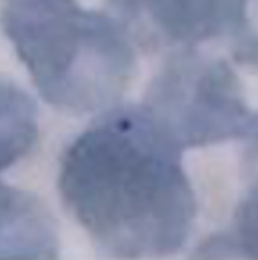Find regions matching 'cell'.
Here are the masks:
<instances>
[{
	"label": "cell",
	"instance_id": "cell-4",
	"mask_svg": "<svg viewBox=\"0 0 258 260\" xmlns=\"http://www.w3.org/2000/svg\"><path fill=\"white\" fill-rule=\"evenodd\" d=\"M248 0H106L108 14L134 46L155 53L195 49L239 34Z\"/></svg>",
	"mask_w": 258,
	"mask_h": 260
},
{
	"label": "cell",
	"instance_id": "cell-5",
	"mask_svg": "<svg viewBox=\"0 0 258 260\" xmlns=\"http://www.w3.org/2000/svg\"><path fill=\"white\" fill-rule=\"evenodd\" d=\"M56 225L32 193L0 183V259H53Z\"/></svg>",
	"mask_w": 258,
	"mask_h": 260
},
{
	"label": "cell",
	"instance_id": "cell-3",
	"mask_svg": "<svg viewBox=\"0 0 258 260\" xmlns=\"http://www.w3.org/2000/svg\"><path fill=\"white\" fill-rule=\"evenodd\" d=\"M144 108L181 149L243 139L252 114L228 61L195 49L169 56L148 87Z\"/></svg>",
	"mask_w": 258,
	"mask_h": 260
},
{
	"label": "cell",
	"instance_id": "cell-8",
	"mask_svg": "<svg viewBox=\"0 0 258 260\" xmlns=\"http://www.w3.org/2000/svg\"><path fill=\"white\" fill-rule=\"evenodd\" d=\"M230 49L237 64L258 70V0H248L243 24Z\"/></svg>",
	"mask_w": 258,
	"mask_h": 260
},
{
	"label": "cell",
	"instance_id": "cell-7",
	"mask_svg": "<svg viewBox=\"0 0 258 260\" xmlns=\"http://www.w3.org/2000/svg\"><path fill=\"white\" fill-rule=\"evenodd\" d=\"M198 253L202 257L243 256L258 259V178L240 201L231 230L207 241Z\"/></svg>",
	"mask_w": 258,
	"mask_h": 260
},
{
	"label": "cell",
	"instance_id": "cell-6",
	"mask_svg": "<svg viewBox=\"0 0 258 260\" xmlns=\"http://www.w3.org/2000/svg\"><path fill=\"white\" fill-rule=\"evenodd\" d=\"M36 139L33 99L15 82L0 78V172L29 154Z\"/></svg>",
	"mask_w": 258,
	"mask_h": 260
},
{
	"label": "cell",
	"instance_id": "cell-1",
	"mask_svg": "<svg viewBox=\"0 0 258 260\" xmlns=\"http://www.w3.org/2000/svg\"><path fill=\"white\" fill-rule=\"evenodd\" d=\"M181 152L144 107L113 108L65 149L61 198L109 256L173 254L196 218Z\"/></svg>",
	"mask_w": 258,
	"mask_h": 260
},
{
	"label": "cell",
	"instance_id": "cell-2",
	"mask_svg": "<svg viewBox=\"0 0 258 260\" xmlns=\"http://www.w3.org/2000/svg\"><path fill=\"white\" fill-rule=\"evenodd\" d=\"M0 23L40 96L85 114L116 104L135 75V50L109 15L78 0H2Z\"/></svg>",
	"mask_w": 258,
	"mask_h": 260
}]
</instances>
